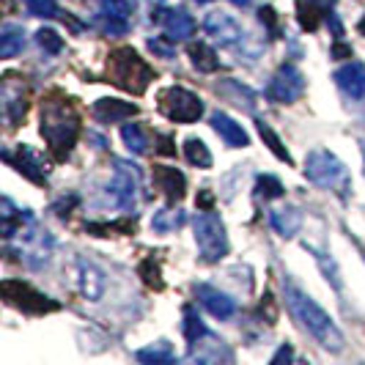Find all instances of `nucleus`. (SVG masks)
Wrapping results in <instances>:
<instances>
[{
    "mask_svg": "<svg viewBox=\"0 0 365 365\" xmlns=\"http://www.w3.org/2000/svg\"><path fill=\"white\" fill-rule=\"evenodd\" d=\"M41 135L50 143V151L58 163H63L72 154L77 135H80V121L66 102H47L41 108Z\"/></svg>",
    "mask_w": 365,
    "mask_h": 365,
    "instance_id": "nucleus-2",
    "label": "nucleus"
},
{
    "mask_svg": "<svg viewBox=\"0 0 365 365\" xmlns=\"http://www.w3.org/2000/svg\"><path fill=\"white\" fill-rule=\"evenodd\" d=\"M110 192H113V198L121 209L135 206V198H138V170H135V165L115 163V176L110 182Z\"/></svg>",
    "mask_w": 365,
    "mask_h": 365,
    "instance_id": "nucleus-9",
    "label": "nucleus"
},
{
    "mask_svg": "<svg viewBox=\"0 0 365 365\" xmlns=\"http://www.w3.org/2000/svg\"><path fill=\"white\" fill-rule=\"evenodd\" d=\"M74 203H77V198H69V201L55 203V215H58V217H66V215H69V209H72Z\"/></svg>",
    "mask_w": 365,
    "mask_h": 365,
    "instance_id": "nucleus-40",
    "label": "nucleus"
},
{
    "mask_svg": "<svg viewBox=\"0 0 365 365\" xmlns=\"http://www.w3.org/2000/svg\"><path fill=\"white\" fill-rule=\"evenodd\" d=\"M311 250L316 253V261L322 264V269H324V274H327V280H332L335 289H341V274H338V267L332 264V258H329V264H327V253H322V250H316V247H311Z\"/></svg>",
    "mask_w": 365,
    "mask_h": 365,
    "instance_id": "nucleus-35",
    "label": "nucleus"
},
{
    "mask_svg": "<svg viewBox=\"0 0 365 365\" xmlns=\"http://www.w3.org/2000/svg\"><path fill=\"white\" fill-rule=\"evenodd\" d=\"M0 292H3V299H6L9 305H14V308H19V311H25V313H34V316L53 313L61 308V302H55L50 297L38 294L34 286H28V283H22V280H3Z\"/></svg>",
    "mask_w": 365,
    "mask_h": 365,
    "instance_id": "nucleus-6",
    "label": "nucleus"
},
{
    "mask_svg": "<svg viewBox=\"0 0 365 365\" xmlns=\"http://www.w3.org/2000/svg\"><path fill=\"white\" fill-rule=\"evenodd\" d=\"M195 297L201 299L203 308L212 313V316H217V319H231L237 313V302L228 294L217 292L212 286H195Z\"/></svg>",
    "mask_w": 365,
    "mask_h": 365,
    "instance_id": "nucleus-12",
    "label": "nucleus"
},
{
    "mask_svg": "<svg viewBox=\"0 0 365 365\" xmlns=\"http://www.w3.org/2000/svg\"><path fill=\"white\" fill-rule=\"evenodd\" d=\"M184 154H187L190 163L198 165V168H212V151H209V146H206L203 140H198V138H187Z\"/></svg>",
    "mask_w": 365,
    "mask_h": 365,
    "instance_id": "nucleus-26",
    "label": "nucleus"
},
{
    "mask_svg": "<svg viewBox=\"0 0 365 365\" xmlns=\"http://www.w3.org/2000/svg\"><path fill=\"white\" fill-rule=\"evenodd\" d=\"M360 34H363V36H365V17L360 19Z\"/></svg>",
    "mask_w": 365,
    "mask_h": 365,
    "instance_id": "nucleus-44",
    "label": "nucleus"
},
{
    "mask_svg": "<svg viewBox=\"0 0 365 365\" xmlns=\"http://www.w3.org/2000/svg\"><path fill=\"white\" fill-rule=\"evenodd\" d=\"M184 222H187V215H184L182 209H160V212L151 217V228L160 231V234H170V231L182 228Z\"/></svg>",
    "mask_w": 365,
    "mask_h": 365,
    "instance_id": "nucleus-23",
    "label": "nucleus"
},
{
    "mask_svg": "<svg viewBox=\"0 0 365 365\" xmlns=\"http://www.w3.org/2000/svg\"><path fill=\"white\" fill-rule=\"evenodd\" d=\"M28 11L34 17H61L63 14L55 0H28Z\"/></svg>",
    "mask_w": 365,
    "mask_h": 365,
    "instance_id": "nucleus-33",
    "label": "nucleus"
},
{
    "mask_svg": "<svg viewBox=\"0 0 365 365\" xmlns=\"http://www.w3.org/2000/svg\"><path fill=\"white\" fill-rule=\"evenodd\" d=\"M195 19L190 17L184 9H173V11H165V31L168 38H190L195 34Z\"/></svg>",
    "mask_w": 365,
    "mask_h": 365,
    "instance_id": "nucleus-18",
    "label": "nucleus"
},
{
    "mask_svg": "<svg viewBox=\"0 0 365 365\" xmlns=\"http://www.w3.org/2000/svg\"><path fill=\"white\" fill-rule=\"evenodd\" d=\"M148 47H151L154 53H160L163 58H173V47H170L165 38H151V41H148Z\"/></svg>",
    "mask_w": 365,
    "mask_h": 365,
    "instance_id": "nucleus-36",
    "label": "nucleus"
},
{
    "mask_svg": "<svg viewBox=\"0 0 365 365\" xmlns=\"http://www.w3.org/2000/svg\"><path fill=\"white\" fill-rule=\"evenodd\" d=\"M258 14H261V22H267V25H269V31H272V34H277V17H274V9H269V6H267V9H261Z\"/></svg>",
    "mask_w": 365,
    "mask_h": 365,
    "instance_id": "nucleus-37",
    "label": "nucleus"
},
{
    "mask_svg": "<svg viewBox=\"0 0 365 365\" xmlns=\"http://www.w3.org/2000/svg\"><path fill=\"white\" fill-rule=\"evenodd\" d=\"M212 127H215V132H217L228 146L245 148L250 143V140H247V132L242 129V124H237V121H234L231 115H225V113H215V115H212Z\"/></svg>",
    "mask_w": 365,
    "mask_h": 365,
    "instance_id": "nucleus-16",
    "label": "nucleus"
},
{
    "mask_svg": "<svg viewBox=\"0 0 365 365\" xmlns=\"http://www.w3.org/2000/svg\"><path fill=\"white\" fill-rule=\"evenodd\" d=\"M102 3V14L118 19H129L132 14V0H99Z\"/></svg>",
    "mask_w": 365,
    "mask_h": 365,
    "instance_id": "nucleus-32",
    "label": "nucleus"
},
{
    "mask_svg": "<svg viewBox=\"0 0 365 365\" xmlns=\"http://www.w3.org/2000/svg\"><path fill=\"white\" fill-rule=\"evenodd\" d=\"M160 110L176 124H192L203 115V102L187 88H165L160 93Z\"/></svg>",
    "mask_w": 365,
    "mask_h": 365,
    "instance_id": "nucleus-7",
    "label": "nucleus"
},
{
    "mask_svg": "<svg viewBox=\"0 0 365 365\" xmlns=\"http://www.w3.org/2000/svg\"><path fill=\"white\" fill-rule=\"evenodd\" d=\"M203 335H206V327H203L201 316L195 313V308H192V305H187V308H184V338H187V341L195 346Z\"/></svg>",
    "mask_w": 365,
    "mask_h": 365,
    "instance_id": "nucleus-27",
    "label": "nucleus"
},
{
    "mask_svg": "<svg viewBox=\"0 0 365 365\" xmlns=\"http://www.w3.org/2000/svg\"><path fill=\"white\" fill-rule=\"evenodd\" d=\"M231 3H234V6H247L250 0H231Z\"/></svg>",
    "mask_w": 365,
    "mask_h": 365,
    "instance_id": "nucleus-43",
    "label": "nucleus"
},
{
    "mask_svg": "<svg viewBox=\"0 0 365 365\" xmlns=\"http://www.w3.org/2000/svg\"><path fill=\"white\" fill-rule=\"evenodd\" d=\"M138 274L143 277V283H146V286L157 289V292H160V289L165 286V283H163V272H160V261H157L154 256H148V258H143V261H140V267H138Z\"/></svg>",
    "mask_w": 365,
    "mask_h": 365,
    "instance_id": "nucleus-28",
    "label": "nucleus"
},
{
    "mask_svg": "<svg viewBox=\"0 0 365 365\" xmlns=\"http://www.w3.org/2000/svg\"><path fill=\"white\" fill-rule=\"evenodd\" d=\"M25 47V31L19 25H3L0 31V55L3 58H14Z\"/></svg>",
    "mask_w": 365,
    "mask_h": 365,
    "instance_id": "nucleus-21",
    "label": "nucleus"
},
{
    "mask_svg": "<svg viewBox=\"0 0 365 365\" xmlns=\"http://www.w3.org/2000/svg\"><path fill=\"white\" fill-rule=\"evenodd\" d=\"M212 203H215V195H212L209 190H203L201 198H198V206H201L203 212H209V209H212Z\"/></svg>",
    "mask_w": 365,
    "mask_h": 365,
    "instance_id": "nucleus-41",
    "label": "nucleus"
},
{
    "mask_svg": "<svg viewBox=\"0 0 365 365\" xmlns=\"http://www.w3.org/2000/svg\"><path fill=\"white\" fill-rule=\"evenodd\" d=\"M283 294H286V305L294 313V319L302 324V329H308L313 338L329 351H341L344 349V332L338 329V324L332 322L324 308H319L305 292H299L294 283H283Z\"/></svg>",
    "mask_w": 365,
    "mask_h": 365,
    "instance_id": "nucleus-1",
    "label": "nucleus"
},
{
    "mask_svg": "<svg viewBox=\"0 0 365 365\" xmlns=\"http://www.w3.org/2000/svg\"><path fill=\"white\" fill-rule=\"evenodd\" d=\"M198 3H209V0H198Z\"/></svg>",
    "mask_w": 365,
    "mask_h": 365,
    "instance_id": "nucleus-45",
    "label": "nucleus"
},
{
    "mask_svg": "<svg viewBox=\"0 0 365 365\" xmlns=\"http://www.w3.org/2000/svg\"><path fill=\"white\" fill-rule=\"evenodd\" d=\"M294 357V351H292V346H280V351L272 357V363H280V360H292Z\"/></svg>",
    "mask_w": 365,
    "mask_h": 365,
    "instance_id": "nucleus-42",
    "label": "nucleus"
},
{
    "mask_svg": "<svg viewBox=\"0 0 365 365\" xmlns=\"http://www.w3.org/2000/svg\"><path fill=\"white\" fill-rule=\"evenodd\" d=\"M86 231L93 234V237H110V231L132 234V231H135V220H121V222H88Z\"/></svg>",
    "mask_w": 365,
    "mask_h": 365,
    "instance_id": "nucleus-30",
    "label": "nucleus"
},
{
    "mask_svg": "<svg viewBox=\"0 0 365 365\" xmlns=\"http://www.w3.org/2000/svg\"><path fill=\"white\" fill-rule=\"evenodd\" d=\"M157 151H160V154H168V157H170V154H176V148H173V138H170V135H160V146H157Z\"/></svg>",
    "mask_w": 365,
    "mask_h": 365,
    "instance_id": "nucleus-38",
    "label": "nucleus"
},
{
    "mask_svg": "<svg viewBox=\"0 0 365 365\" xmlns=\"http://www.w3.org/2000/svg\"><path fill=\"white\" fill-rule=\"evenodd\" d=\"M154 77H157V72L132 47H118L108 55V80L124 91L140 96Z\"/></svg>",
    "mask_w": 365,
    "mask_h": 365,
    "instance_id": "nucleus-3",
    "label": "nucleus"
},
{
    "mask_svg": "<svg viewBox=\"0 0 365 365\" xmlns=\"http://www.w3.org/2000/svg\"><path fill=\"white\" fill-rule=\"evenodd\" d=\"M203 28L209 36H215L220 41V47H234L237 41H242V25L234 17L222 14V11H212L209 17L203 19Z\"/></svg>",
    "mask_w": 365,
    "mask_h": 365,
    "instance_id": "nucleus-11",
    "label": "nucleus"
},
{
    "mask_svg": "<svg viewBox=\"0 0 365 365\" xmlns=\"http://www.w3.org/2000/svg\"><path fill=\"white\" fill-rule=\"evenodd\" d=\"M269 220H272L274 231L280 237H294L299 231V225H302V212L297 206H283V209H274Z\"/></svg>",
    "mask_w": 365,
    "mask_h": 365,
    "instance_id": "nucleus-20",
    "label": "nucleus"
},
{
    "mask_svg": "<svg viewBox=\"0 0 365 365\" xmlns=\"http://www.w3.org/2000/svg\"><path fill=\"white\" fill-rule=\"evenodd\" d=\"M332 58H351V47L344 41H335L332 44Z\"/></svg>",
    "mask_w": 365,
    "mask_h": 365,
    "instance_id": "nucleus-39",
    "label": "nucleus"
},
{
    "mask_svg": "<svg viewBox=\"0 0 365 365\" xmlns=\"http://www.w3.org/2000/svg\"><path fill=\"white\" fill-rule=\"evenodd\" d=\"M258 192L264 198H280L283 195V184L277 182L274 176H258Z\"/></svg>",
    "mask_w": 365,
    "mask_h": 365,
    "instance_id": "nucleus-34",
    "label": "nucleus"
},
{
    "mask_svg": "<svg viewBox=\"0 0 365 365\" xmlns=\"http://www.w3.org/2000/svg\"><path fill=\"white\" fill-rule=\"evenodd\" d=\"M256 127H258V135H261V140L269 146V151H272L274 157H277V160H283L286 165H292V154H289V151H286V146L280 143V138H277V135L272 132V127H269L267 121H261V118L256 121Z\"/></svg>",
    "mask_w": 365,
    "mask_h": 365,
    "instance_id": "nucleus-24",
    "label": "nucleus"
},
{
    "mask_svg": "<svg viewBox=\"0 0 365 365\" xmlns=\"http://www.w3.org/2000/svg\"><path fill=\"white\" fill-rule=\"evenodd\" d=\"M173 357L176 354H173V349H170L168 341H157V344H151V346L138 351L140 363H173Z\"/></svg>",
    "mask_w": 365,
    "mask_h": 365,
    "instance_id": "nucleus-25",
    "label": "nucleus"
},
{
    "mask_svg": "<svg viewBox=\"0 0 365 365\" xmlns=\"http://www.w3.org/2000/svg\"><path fill=\"white\" fill-rule=\"evenodd\" d=\"M190 58H192V66L198 69V72H217L220 69V58L217 53L209 47V44H203V41H198V44H192L190 47Z\"/></svg>",
    "mask_w": 365,
    "mask_h": 365,
    "instance_id": "nucleus-22",
    "label": "nucleus"
},
{
    "mask_svg": "<svg viewBox=\"0 0 365 365\" xmlns=\"http://www.w3.org/2000/svg\"><path fill=\"white\" fill-rule=\"evenodd\" d=\"M80 269V292L86 299H99L102 292H105V274L93 267L91 261H80L77 264Z\"/></svg>",
    "mask_w": 365,
    "mask_h": 365,
    "instance_id": "nucleus-17",
    "label": "nucleus"
},
{
    "mask_svg": "<svg viewBox=\"0 0 365 365\" xmlns=\"http://www.w3.org/2000/svg\"><path fill=\"white\" fill-rule=\"evenodd\" d=\"M335 83L346 96L360 99V96H365V66L360 61H351L346 66H341L335 72Z\"/></svg>",
    "mask_w": 365,
    "mask_h": 365,
    "instance_id": "nucleus-13",
    "label": "nucleus"
},
{
    "mask_svg": "<svg viewBox=\"0 0 365 365\" xmlns=\"http://www.w3.org/2000/svg\"><path fill=\"white\" fill-rule=\"evenodd\" d=\"M297 3H299V22H302V28L305 31H316L322 17L329 14V6L335 0H297Z\"/></svg>",
    "mask_w": 365,
    "mask_h": 365,
    "instance_id": "nucleus-19",
    "label": "nucleus"
},
{
    "mask_svg": "<svg viewBox=\"0 0 365 365\" xmlns=\"http://www.w3.org/2000/svg\"><path fill=\"white\" fill-rule=\"evenodd\" d=\"M36 41H38V47L50 55H58L61 50H63V38L58 36L53 28H41V31L36 34Z\"/></svg>",
    "mask_w": 365,
    "mask_h": 365,
    "instance_id": "nucleus-31",
    "label": "nucleus"
},
{
    "mask_svg": "<svg viewBox=\"0 0 365 365\" xmlns=\"http://www.w3.org/2000/svg\"><path fill=\"white\" fill-rule=\"evenodd\" d=\"M305 176L313 184H319V187L338 190L341 195H346L349 190L346 168H344V163L335 154H329L327 148H316V151L308 154V160H305Z\"/></svg>",
    "mask_w": 365,
    "mask_h": 365,
    "instance_id": "nucleus-4",
    "label": "nucleus"
},
{
    "mask_svg": "<svg viewBox=\"0 0 365 365\" xmlns=\"http://www.w3.org/2000/svg\"><path fill=\"white\" fill-rule=\"evenodd\" d=\"M121 138H124V143H127V148L132 151V154H146L148 151L146 135H143V129L138 127V124H124Z\"/></svg>",
    "mask_w": 365,
    "mask_h": 365,
    "instance_id": "nucleus-29",
    "label": "nucleus"
},
{
    "mask_svg": "<svg viewBox=\"0 0 365 365\" xmlns=\"http://www.w3.org/2000/svg\"><path fill=\"white\" fill-rule=\"evenodd\" d=\"M302 91H305V77L292 63H283L267 86V96L274 105H292L294 99L302 96Z\"/></svg>",
    "mask_w": 365,
    "mask_h": 365,
    "instance_id": "nucleus-8",
    "label": "nucleus"
},
{
    "mask_svg": "<svg viewBox=\"0 0 365 365\" xmlns=\"http://www.w3.org/2000/svg\"><path fill=\"white\" fill-rule=\"evenodd\" d=\"M3 160L14 165L19 173H22V176H28L31 182H36V184L47 182V168H44V160H41L31 146H17V157H14L11 151H3Z\"/></svg>",
    "mask_w": 365,
    "mask_h": 365,
    "instance_id": "nucleus-10",
    "label": "nucleus"
},
{
    "mask_svg": "<svg viewBox=\"0 0 365 365\" xmlns=\"http://www.w3.org/2000/svg\"><path fill=\"white\" fill-rule=\"evenodd\" d=\"M93 115L102 124H115V121H127L132 115H138V105L121 102V99H96L93 102Z\"/></svg>",
    "mask_w": 365,
    "mask_h": 365,
    "instance_id": "nucleus-14",
    "label": "nucleus"
},
{
    "mask_svg": "<svg viewBox=\"0 0 365 365\" xmlns=\"http://www.w3.org/2000/svg\"><path fill=\"white\" fill-rule=\"evenodd\" d=\"M154 184L163 190L170 201H182L184 192H187V179H184L182 170H176V168H163V165H157V168H154Z\"/></svg>",
    "mask_w": 365,
    "mask_h": 365,
    "instance_id": "nucleus-15",
    "label": "nucleus"
},
{
    "mask_svg": "<svg viewBox=\"0 0 365 365\" xmlns=\"http://www.w3.org/2000/svg\"><path fill=\"white\" fill-rule=\"evenodd\" d=\"M192 228H195V242H198V250H201V258L206 264H217L220 258H225V253H228V234H225L222 220L212 209L198 215Z\"/></svg>",
    "mask_w": 365,
    "mask_h": 365,
    "instance_id": "nucleus-5",
    "label": "nucleus"
}]
</instances>
